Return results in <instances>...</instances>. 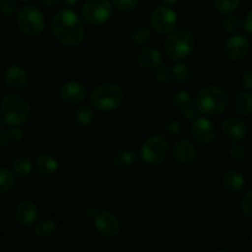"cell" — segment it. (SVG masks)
Returning <instances> with one entry per match:
<instances>
[{
  "label": "cell",
  "instance_id": "obj_28",
  "mask_svg": "<svg viewBox=\"0 0 252 252\" xmlns=\"http://www.w3.org/2000/svg\"><path fill=\"white\" fill-rule=\"evenodd\" d=\"M15 174L7 167H0V194L6 193L14 187Z\"/></svg>",
  "mask_w": 252,
  "mask_h": 252
},
{
  "label": "cell",
  "instance_id": "obj_26",
  "mask_svg": "<svg viewBox=\"0 0 252 252\" xmlns=\"http://www.w3.org/2000/svg\"><path fill=\"white\" fill-rule=\"evenodd\" d=\"M57 233V224L53 219H43L34 225V234L42 239H49Z\"/></svg>",
  "mask_w": 252,
  "mask_h": 252
},
{
  "label": "cell",
  "instance_id": "obj_41",
  "mask_svg": "<svg viewBox=\"0 0 252 252\" xmlns=\"http://www.w3.org/2000/svg\"><path fill=\"white\" fill-rule=\"evenodd\" d=\"M39 2H41L42 6H44L46 9H52V7L56 6L58 0H39Z\"/></svg>",
  "mask_w": 252,
  "mask_h": 252
},
{
  "label": "cell",
  "instance_id": "obj_36",
  "mask_svg": "<svg viewBox=\"0 0 252 252\" xmlns=\"http://www.w3.org/2000/svg\"><path fill=\"white\" fill-rule=\"evenodd\" d=\"M172 78V71L171 69L167 65H160L157 68V71H155V80L159 81L160 84H166L171 80Z\"/></svg>",
  "mask_w": 252,
  "mask_h": 252
},
{
  "label": "cell",
  "instance_id": "obj_27",
  "mask_svg": "<svg viewBox=\"0 0 252 252\" xmlns=\"http://www.w3.org/2000/svg\"><path fill=\"white\" fill-rule=\"evenodd\" d=\"M32 169V162L29 158L26 157H20L17 159L14 160L12 162V171H14L15 175L20 177H27L31 175Z\"/></svg>",
  "mask_w": 252,
  "mask_h": 252
},
{
  "label": "cell",
  "instance_id": "obj_35",
  "mask_svg": "<svg viewBox=\"0 0 252 252\" xmlns=\"http://www.w3.org/2000/svg\"><path fill=\"white\" fill-rule=\"evenodd\" d=\"M164 132L165 134L169 135V137L175 138V137H179L180 134L182 133V127L177 121L174 120H170L166 121L164 125Z\"/></svg>",
  "mask_w": 252,
  "mask_h": 252
},
{
  "label": "cell",
  "instance_id": "obj_24",
  "mask_svg": "<svg viewBox=\"0 0 252 252\" xmlns=\"http://www.w3.org/2000/svg\"><path fill=\"white\" fill-rule=\"evenodd\" d=\"M234 106L239 115L252 116V93L250 91H241L236 95L235 101H234Z\"/></svg>",
  "mask_w": 252,
  "mask_h": 252
},
{
  "label": "cell",
  "instance_id": "obj_38",
  "mask_svg": "<svg viewBox=\"0 0 252 252\" xmlns=\"http://www.w3.org/2000/svg\"><path fill=\"white\" fill-rule=\"evenodd\" d=\"M139 0H112V5L120 11H132L137 7Z\"/></svg>",
  "mask_w": 252,
  "mask_h": 252
},
{
  "label": "cell",
  "instance_id": "obj_30",
  "mask_svg": "<svg viewBox=\"0 0 252 252\" xmlns=\"http://www.w3.org/2000/svg\"><path fill=\"white\" fill-rule=\"evenodd\" d=\"M241 0H213V6L220 14H230L240 7Z\"/></svg>",
  "mask_w": 252,
  "mask_h": 252
},
{
  "label": "cell",
  "instance_id": "obj_1",
  "mask_svg": "<svg viewBox=\"0 0 252 252\" xmlns=\"http://www.w3.org/2000/svg\"><path fill=\"white\" fill-rule=\"evenodd\" d=\"M54 38L66 47H76L83 42L84 26L80 17L70 9L59 10L51 21Z\"/></svg>",
  "mask_w": 252,
  "mask_h": 252
},
{
  "label": "cell",
  "instance_id": "obj_45",
  "mask_svg": "<svg viewBox=\"0 0 252 252\" xmlns=\"http://www.w3.org/2000/svg\"><path fill=\"white\" fill-rule=\"evenodd\" d=\"M20 2H30V1H32V0H19Z\"/></svg>",
  "mask_w": 252,
  "mask_h": 252
},
{
  "label": "cell",
  "instance_id": "obj_6",
  "mask_svg": "<svg viewBox=\"0 0 252 252\" xmlns=\"http://www.w3.org/2000/svg\"><path fill=\"white\" fill-rule=\"evenodd\" d=\"M17 29L24 36L34 38L38 37L46 27V19L41 9L34 5L21 7L16 15Z\"/></svg>",
  "mask_w": 252,
  "mask_h": 252
},
{
  "label": "cell",
  "instance_id": "obj_9",
  "mask_svg": "<svg viewBox=\"0 0 252 252\" xmlns=\"http://www.w3.org/2000/svg\"><path fill=\"white\" fill-rule=\"evenodd\" d=\"M150 25L158 33H171L177 25L176 11L166 4L157 6L150 14Z\"/></svg>",
  "mask_w": 252,
  "mask_h": 252
},
{
  "label": "cell",
  "instance_id": "obj_29",
  "mask_svg": "<svg viewBox=\"0 0 252 252\" xmlns=\"http://www.w3.org/2000/svg\"><path fill=\"white\" fill-rule=\"evenodd\" d=\"M152 38V31L147 26H139L130 33V41L134 46H143Z\"/></svg>",
  "mask_w": 252,
  "mask_h": 252
},
{
  "label": "cell",
  "instance_id": "obj_5",
  "mask_svg": "<svg viewBox=\"0 0 252 252\" xmlns=\"http://www.w3.org/2000/svg\"><path fill=\"white\" fill-rule=\"evenodd\" d=\"M196 47L194 36L187 30H176L167 36L165 41V53L171 61H184L191 56Z\"/></svg>",
  "mask_w": 252,
  "mask_h": 252
},
{
  "label": "cell",
  "instance_id": "obj_32",
  "mask_svg": "<svg viewBox=\"0 0 252 252\" xmlns=\"http://www.w3.org/2000/svg\"><path fill=\"white\" fill-rule=\"evenodd\" d=\"M19 6H17L15 0H0V14L2 16L11 17L17 15Z\"/></svg>",
  "mask_w": 252,
  "mask_h": 252
},
{
  "label": "cell",
  "instance_id": "obj_20",
  "mask_svg": "<svg viewBox=\"0 0 252 252\" xmlns=\"http://www.w3.org/2000/svg\"><path fill=\"white\" fill-rule=\"evenodd\" d=\"M223 186L228 189L230 193H239L243 191L246 186V180L244 175L238 170H229L223 175Z\"/></svg>",
  "mask_w": 252,
  "mask_h": 252
},
{
  "label": "cell",
  "instance_id": "obj_42",
  "mask_svg": "<svg viewBox=\"0 0 252 252\" xmlns=\"http://www.w3.org/2000/svg\"><path fill=\"white\" fill-rule=\"evenodd\" d=\"M86 216L89 217V218H93V219H95L96 218V216H97L98 214V212H97V209L95 208V207L94 206H90V207H88V208H86Z\"/></svg>",
  "mask_w": 252,
  "mask_h": 252
},
{
  "label": "cell",
  "instance_id": "obj_23",
  "mask_svg": "<svg viewBox=\"0 0 252 252\" xmlns=\"http://www.w3.org/2000/svg\"><path fill=\"white\" fill-rule=\"evenodd\" d=\"M24 138V132L19 126L0 128V147H7L12 143L20 142Z\"/></svg>",
  "mask_w": 252,
  "mask_h": 252
},
{
  "label": "cell",
  "instance_id": "obj_19",
  "mask_svg": "<svg viewBox=\"0 0 252 252\" xmlns=\"http://www.w3.org/2000/svg\"><path fill=\"white\" fill-rule=\"evenodd\" d=\"M137 63L143 69H157L162 64V54L159 49L147 47L143 48L137 56Z\"/></svg>",
  "mask_w": 252,
  "mask_h": 252
},
{
  "label": "cell",
  "instance_id": "obj_47",
  "mask_svg": "<svg viewBox=\"0 0 252 252\" xmlns=\"http://www.w3.org/2000/svg\"><path fill=\"white\" fill-rule=\"evenodd\" d=\"M0 65H1V59H0Z\"/></svg>",
  "mask_w": 252,
  "mask_h": 252
},
{
  "label": "cell",
  "instance_id": "obj_2",
  "mask_svg": "<svg viewBox=\"0 0 252 252\" xmlns=\"http://www.w3.org/2000/svg\"><path fill=\"white\" fill-rule=\"evenodd\" d=\"M229 95L218 85H209L201 89L196 96L198 112L206 116H219L228 108Z\"/></svg>",
  "mask_w": 252,
  "mask_h": 252
},
{
  "label": "cell",
  "instance_id": "obj_22",
  "mask_svg": "<svg viewBox=\"0 0 252 252\" xmlns=\"http://www.w3.org/2000/svg\"><path fill=\"white\" fill-rule=\"evenodd\" d=\"M138 160V153L135 150H129V149H123L120 152L116 153L112 158V166L116 170H127L129 167H132L135 164V161Z\"/></svg>",
  "mask_w": 252,
  "mask_h": 252
},
{
  "label": "cell",
  "instance_id": "obj_34",
  "mask_svg": "<svg viewBox=\"0 0 252 252\" xmlns=\"http://www.w3.org/2000/svg\"><path fill=\"white\" fill-rule=\"evenodd\" d=\"M223 29L229 33H235L241 29L240 19L234 15H229L223 20Z\"/></svg>",
  "mask_w": 252,
  "mask_h": 252
},
{
  "label": "cell",
  "instance_id": "obj_40",
  "mask_svg": "<svg viewBox=\"0 0 252 252\" xmlns=\"http://www.w3.org/2000/svg\"><path fill=\"white\" fill-rule=\"evenodd\" d=\"M244 27H245V31L252 36V9L246 14L245 20H244Z\"/></svg>",
  "mask_w": 252,
  "mask_h": 252
},
{
  "label": "cell",
  "instance_id": "obj_3",
  "mask_svg": "<svg viewBox=\"0 0 252 252\" xmlns=\"http://www.w3.org/2000/svg\"><path fill=\"white\" fill-rule=\"evenodd\" d=\"M31 113L30 102L21 95L7 94L0 102V116L2 122L10 126H21L29 120Z\"/></svg>",
  "mask_w": 252,
  "mask_h": 252
},
{
  "label": "cell",
  "instance_id": "obj_17",
  "mask_svg": "<svg viewBox=\"0 0 252 252\" xmlns=\"http://www.w3.org/2000/svg\"><path fill=\"white\" fill-rule=\"evenodd\" d=\"M221 132L224 137L231 142H241L248 135V127L239 117H228L221 123Z\"/></svg>",
  "mask_w": 252,
  "mask_h": 252
},
{
  "label": "cell",
  "instance_id": "obj_18",
  "mask_svg": "<svg viewBox=\"0 0 252 252\" xmlns=\"http://www.w3.org/2000/svg\"><path fill=\"white\" fill-rule=\"evenodd\" d=\"M171 155L181 165H189L196 160L197 149L189 140L179 139L171 147Z\"/></svg>",
  "mask_w": 252,
  "mask_h": 252
},
{
  "label": "cell",
  "instance_id": "obj_10",
  "mask_svg": "<svg viewBox=\"0 0 252 252\" xmlns=\"http://www.w3.org/2000/svg\"><path fill=\"white\" fill-rule=\"evenodd\" d=\"M94 225L98 235L105 239H113L120 234V219L112 212H98L96 218L94 219Z\"/></svg>",
  "mask_w": 252,
  "mask_h": 252
},
{
  "label": "cell",
  "instance_id": "obj_46",
  "mask_svg": "<svg viewBox=\"0 0 252 252\" xmlns=\"http://www.w3.org/2000/svg\"><path fill=\"white\" fill-rule=\"evenodd\" d=\"M250 240H251V244H252V233H251V235H250Z\"/></svg>",
  "mask_w": 252,
  "mask_h": 252
},
{
  "label": "cell",
  "instance_id": "obj_16",
  "mask_svg": "<svg viewBox=\"0 0 252 252\" xmlns=\"http://www.w3.org/2000/svg\"><path fill=\"white\" fill-rule=\"evenodd\" d=\"M39 216V209L37 204L32 201H22L17 204L15 209V219L21 226H32L37 223Z\"/></svg>",
  "mask_w": 252,
  "mask_h": 252
},
{
  "label": "cell",
  "instance_id": "obj_33",
  "mask_svg": "<svg viewBox=\"0 0 252 252\" xmlns=\"http://www.w3.org/2000/svg\"><path fill=\"white\" fill-rule=\"evenodd\" d=\"M229 158H230L233 161L235 162H241L243 160H245L246 155H248V150H246V148L244 147L243 144H239V143H236V144H233L230 147V149H229Z\"/></svg>",
  "mask_w": 252,
  "mask_h": 252
},
{
  "label": "cell",
  "instance_id": "obj_44",
  "mask_svg": "<svg viewBox=\"0 0 252 252\" xmlns=\"http://www.w3.org/2000/svg\"><path fill=\"white\" fill-rule=\"evenodd\" d=\"M166 5H175L180 1V0H162Z\"/></svg>",
  "mask_w": 252,
  "mask_h": 252
},
{
  "label": "cell",
  "instance_id": "obj_8",
  "mask_svg": "<svg viewBox=\"0 0 252 252\" xmlns=\"http://www.w3.org/2000/svg\"><path fill=\"white\" fill-rule=\"evenodd\" d=\"M112 15V1L110 0H86L81 7V16L86 24L100 26L107 22Z\"/></svg>",
  "mask_w": 252,
  "mask_h": 252
},
{
  "label": "cell",
  "instance_id": "obj_43",
  "mask_svg": "<svg viewBox=\"0 0 252 252\" xmlns=\"http://www.w3.org/2000/svg\"><path fill=\"white\" fill-rule=\"evenodd\" d=\"M62 1H63V4L65 5V6H74L79 0H62Z\"/></svg>",
  "mask_w": 252,
  "mask_h": 252
},
{
  "label": "cell",
  "instance_id": "obj_13",
  "mask_svg": "<svg viewBox=\"0 0 252 252\" xmlns=\"http://www.w3.org/2000/svg\"><path fill=\"white\" fill-rule=\"evenodd\" d=\"M171 103L175 108L181 112V116L187 121H193L196 118V103L191 94L186 90H179L172 95Z\"/></svg>",
  "mask_w": 252,
  "mask_h": 252
},
{
  "label": "cell",
  "instance_id": "obj_7",
  "mask_svg": "<svg viewBox=\"0 0 252 252\" xmlns=\"http://www.w3.org/2000/svg\"><path fill=\"white\" fill-rule=\"evenodd\" d=\"M169 143L164 135L155 134L148 138L142 145L140 149V157L144 162L148 165H160L166 160L169 154Z\"/></svg>",
  "mask_w": 252,
  "mask_h": 252
},
{
  "label": "cell",
  "instance_id": "obj_31",
  "mask_svg": "<svg viewBox=\"0 0 252 252\" xmlns=\"http://www.w3.org/2000/svg\"><path fill=\"white\" fill-rule=\"evenodd\" d=\"M171 71H172V78L181 84L187 83V81L191 79V75H192L191 68H189L186 63L176 64V65L171 69Z\"/></svg>",
  "mask_w": 252,
  "mask_h": 252
},
{
  "label": "cell",
  "instance_id": "obj_39",
  "mask_svg": "<svg viewBox=\"0 0 252 252\" xmlns=\"http://www.w3.org/2000/svg\"><path fill=\"white\" fill-rule=\"evenodd\" d=\"M241 84L246 90H252V69L244 73L243 78H241Z\"/></svg>",
  "mask_w": 252,
  "mask_h": 252
},
{
  "label": "cell",
  "instance_id": "obj_25",
  "mask_svg": "<svg viewBox=\"0 0 252 252\" xmlns=\"http://www.w3.org/2000/svg\"><path fill=\"white\" fill-rule=\"evenodd\" d=\"M94 120H95V113L90 106H80L74 113V122L78 127H90L94 123Z\"/></svg>",
  "mask_w": 252,
  "mask_h": 252
},
{
  "label": "cell",
  "instance_id": "obj_15",
  "mask_svg": "<svg viewBox=\"0 0 252 252\" xmlns=\"http://www.w3.org/2000/svg\"><path fill=\"white\" fill-rule=\"evenodd\" d=\"M250 51V42L244 34H235L226 41L224 52L230 61H241Z\"/></svg>",
  "mask_w": 252,
  "mask_h": 252
},
{
  "label": "cell",
  "instance_id": "obj_12",
  "mask_svg": "<svg viewBox=\"0 0 252 252\" xmlns=\"http://www.w3.org/2000/svg\"><path fill=\"white\" fill-rule=\"evenodd\" d=\"M86 89L81 83L75 80L65 81L59 89V96L65 103L71 106L80 105L86 98Z\"/></svg>",
  "mask_w": 252,
  "mask_h": 252
},
{
  "label": "cell",
  "instance_id": "obj_14",
  "mask_svg": "<svg viewBox=\"0 0 252 252\" xmlns=\"http://www.w3.org/2000/svg\"><path fill=\"white\" fill-rule=\"evenodd\" d=\"M29 81V71H27L24 66L14 64V65L9 66V68L5 70L4 84L6 85L7 89H10V90H22V89L26 88Z\"/></svg>",
  "mask_w": 252,
  "mask_h": 252
},
{
  "label": "cell",
  "instance_id": "obj_21",
  "mask_svg": "<svg viewBox=\"0 0 252 252\" xmlns=\"http://www.w3.org/2000/svg\"><path fill=\"white\" fill-rule=\"evenodd\" d=\"M59 167V162L53 155L43 154L39 155L36 160V171L43 177H51L57 172Z\"/></svg>",
  "mask_w": 252,
  "mask_h": 252
},
{
  "label": "cell",
  "instance_id": "obj_4",
  "mask_svg": "<svg viewBox=\"0 0 252 252\" xmlns=\"http://www.w3.org/2000/svg\"><path fill=\"white\" fill-rule=\"evenodd\" d=\"M125 91L115 83H102L96 86L90 94V103L95 110L110 112L122 105Z\"/></svg>",
  "mask_w": 252,
  "mask_h": 252
},
{
  "label": "cell",
  "instance_id": "obj_37",
  "mask_svg": "<svg viewBox=\"0 0 252 252\" xmlns=\"http://www.w3.org/2000/svg\"><path fill=\"white\" fill-rule=\"evenodd\" d=\"M240 208L243 211V213L245 214L248 218L252 219V189L246 192L245 194L241 198Z\"/></svg>",
  "mask_w": 252,
  "mask_h": 252
},
{
  "label": "cell",
  "instance_id": "obj_11",
  "mask_svg": "<svg viewBox=\"0 0 252 252\" xmlns=\"http://www.w3.org/2000/svg\"><path fill=\"white\" fill-rule=\"evenodd\" d=\"M192 137L199 144H211L217 137V128L212 121L206 117H196L191 126Z\"/></svg>",
  "mask_w": 252,
  "mask_h": 252
}]
</instances>
